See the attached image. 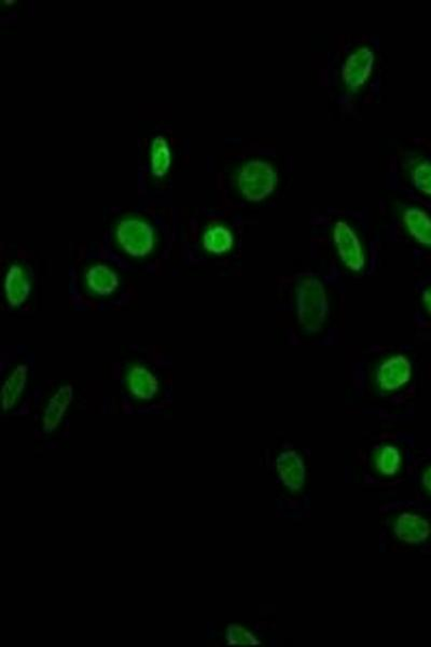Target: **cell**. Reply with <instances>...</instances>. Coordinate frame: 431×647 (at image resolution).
<instances>
[{"label":"cell","mask_w":431,"mask_h":647,"mask_svg":"<svg viewBox=\"0 0 431 647\" xmlns=\"http://www.w3.org/2000/svg\"><path fill=\"white\" fill-rule=\"evenodd\" d=\"M298 322L305 332H320L329 314L325 286L314 276L302 277L296 286Z\"/></svg>","instance_id":"6da1fadb"},{"label":"cell","mask_w":431,"mask_h":647,"mask_svg":"<svg viewBox=\"0 0 431 647\" xmlns=\"http://www.w3.org/2000/svg\"><path fill=\"white\" fill-rule=\"evenodd\" d=\"M237 181L248 201L260 202L274 191L277 173L270 162L254 159L241 169Z\"/></svg>","instance_id":"7a4b0ae2"},{"label":"cell","mask_w":431,"mask_h":647,"mask_svg":"<svg viewBox=\"0 0 431 647\" xmlns=\"http://www.w3.org/2000/svg\"><path fill=\"white\" fill-rule=\"evenodd\" d=\"M118 243L133 257H145L155 246V232L148 224L138 219H127L119 224Z\"/></svg>","instance_id":"3957f363"},{"label":"cell","mask_w":431,"mask_h":647,"mask_svg":"<svg viewBox=\"0 0 431 647\" xmlns=\"http://www.w3.org/2000/svg\"><path fill=\"white\" fill-rule=\"evenodd\" d=\"M333 243L346 268L353 272H360L365 268L364 248L359 236L346 221L340 220L334 225Z\"/></svg>","instance_id":"277c9868"},{"label":"cell","mask_w":431,"mask_h":647,"mask_svg":"<svg viewBox=\"0 0 431 647\" xmlns=\"http://www.w3.org/2000/svg\"><path fill=\"white\" fill-rule=\"evenodd\" d=\"M412 378L411 362L405 355H394L385 360L377 369L379 389L393 391L405 387Z\"/></svg>","instance_id":"5b68a950"},{"label":"cell","mask_w":431,"mask_h":647,"mask_svg":"<svg viewBox=\"0 0 431 647\" xmlns=\"http://www.w3.org/2000/svg\"><path fill=\"white\" fill-rule=\"evenodd\" d=\"M374 60L376 56L369 47H360L351 53L342 67V79L346 86L357 90L365 84L371 75Z\"/></svg>","instance_id":"8992f818"},{"label":"cell","mask_w":431,"mask_h":647,"mask_svg":"<svg viewBox=\"0 0 431 647\" xmlns=\"http://www.w3.org/2000/svg\"><path fill=\"white\" fill-rule=\"evenodd\" d=\"M127 382L130 394L141 401L153 399L158 391L157 377L144 366L136 365L130 368Z\"/></svg>","instance_id":"52a82bcc"},{"label":"cell","mask_w":431,"mask_h":647,"mask_svg":"<svg viewBox=\"0 0 431 647\" xmlns=\"http://www.w3.org/2000/svg\"><path fill=\"white\" fill-rule=\"evenodd\" d=\"M31 292L30 280L25 271L18 265L11 266L5 281V299L10 305L19 306L28 297Z\"/></svg>","instance_id":"ba28073f"},{"label":"cell","mask_w":431,"mask_h":647,"mask_svg":"<svg viewBox=\"0 0 431 647\" xmlns=\"http://www.w3.org/2000/svg\"><path fill=\"white\" fill-rule=\"evenodd\" d=\"M72 395L73 391L71 385H64L50 400L43 416V429L45 431H53L58 429L68 406L72 404Z\"/></svg>","instance_id":"9c48e42d"},{"label":"cell","mask_w":431,"mask_h":647,"mask_svg":"<svg viewBox=\"0 0 431 647\" xmlns=\"http://www.w3.org/2000/svg\"><path fill=\"white\" fill-rule=\"evenodd\" d=\"M86 283L90 292L99 296H108L116 292L119 277L115 271L105 265L91 266L86 274Z\"/></svg>","instance_id":"30bf717a"},{"label":"cell","mask_w":431,"mask_h":647,"mask_svg":"<svg viewBox=\"0 0 431 647\" xmlns=\"http://www.w3.org/2000/svg\"><path fill=\"white\" fill-rule=\"evenodd\" d=\"M402 219L414 240L431 247V217L426 212L418 208H410L406 209Z\"/></svg>","instance_id":"8fae6325"},{"label":"cell","mask_w":431,"mask_h":647,"mask_svg":"<svg viewBox=\"0 0 431 647\" xmlns=\"http://www.w3.org/2000/svg\"><path fill=\"white\" fill-rule=\"evenodd\" d=\"M28 378V367L19 365L11 372L10 376L3 387V407L5 410H10L18 401L19 397L24 391Z\"/></svg>","instance_id":"7c38bea8"},{"label":"cell","mask_w":431,"mask_h":647,"mask_svg":"<svg viewBox=\"0 0 431 647\" xmlns=\"http://www.w3.org/2000/svg\"><path fill=\"white\" fill-rule=\"evenodd\" d=\"M235 238L231 231L224 226H216L204 236V247L208 253L221 255L229 252L234 246Z\"/></svg>","instance_id":"4fadbf2b"},{"label":"cell","mask_w":431,"mask_h":647,"mask_svg":"<svg viewBox=\"0 0 431 647\" xmlns=\"http://www.w3.org/2000/svg\"><path fill=\"white\" fill-rule=\"evenodd\" d=\"M412 183L417 190L431 197V162H421L412 169Z\"/></svg>","instance_id":"5bb4252c"},{"label":"cell","mask_w":431,"mask_h":647,"mask_svg":"<svg viewBox=\"0 0 431 647\" xmlns=\"http://www.w3.org/2000/svg\"><path fill=\"white\" fill-rule=\"evenodd\" d=\"M156 150L153 151V169L155 173L162 174L166 172V169L169 163V155L167 149L166 141H161V143L155 144Z\"/></svg>","instance_id":"9a60e30c"},{"label":"cell","mask_w":431,"mask_h":647,"mask_svg":"<svg viewBox=\"0 0 431 647\" xmlns=\"http://www.w3.org/2000/svg\"><path fill=\"white\" fill-rule=\"evenodd\" d=\"M423 303L426 306L427 311L431 314V287L426 289L423 294Z\"/></svg>","instance_id":"2e32d148"}]
</instances>
